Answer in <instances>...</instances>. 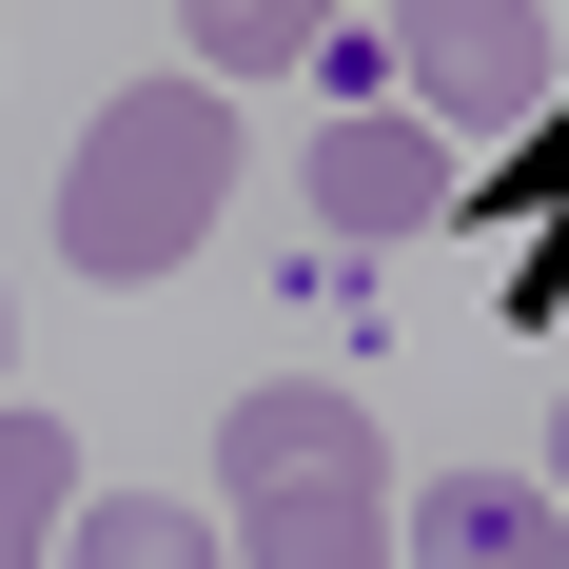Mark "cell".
Segmentation results:
<instances>
[{"instance_id":"obj_1","label":"cell","mask_w":569,"mask_h":569,"mask_svg":"<svg viewBox=\"0 0 569 569\" xmlns=\"http://www.w3.org/2000/svg\"><path fill=\"white\" fill-rule=\"evenodd\" d=\"M236 217V99L217 79H138V99H99V138L59 158V256L79 276H177L197 236Z\"/></svg>"},{"instance_id":"obj_2","label":"cell","mask_w":569,"mask_h":569,"mask_svg":"<svg viewBox=\"0 0 569 569\" xmlns=\"http://www.w3.org/2000/svg\"><path fill=\"white\" fill-rule=\"evenodd\" d=\"M393 79H412V118H432V138H511L569 59H550V20H530V0H393Z\"/></svg>"},{"instance_id":"obj_3","label":"cell","mask_w":569,"mask_h":569,"mask_svg":"<svg viewBox=\"0 0 569 569\" xmlns=\"http://www.w3.org/2000/svg\"><path fill=\"white\" fill-rule=\"evenodd\" d=\"M452 197H471V158L412 99H335V118H315V217H335V236H432Z\"/></svg>"},{"instance_id":"obj_4","label":"cell","mask_w":569,"mask_h":569,"mask_svg":"<svg viewBox=\"0 0 569 569\" xmlns=\"http://www.w3.org/2000/svg\"><path fill=\"white\" fill-rule=\"evenodd\" d=\"M217 550H236V569H393V452H315V471H256Z\"/></svg>"},{"instance_id":"obj_5","label":"cell","mask_w":569,"mask_h":569,"mask_svg":"<svg viewBox=\"0 0 569 569\" xmlns=\"http://www.w3.org/2000/svg\"><path fill=\"white\" fill-rule=\"evenodd\" d=\"M393 569H569V511L550 471H432V491H393Z\"/></svg>"},{"instance_id":"obj_6","label":"cell","mask_w":569,"mask_h":569,"mask_svg":"<svg viewBox=\"0 0 569 569\" xmlns=\"http://www.w3.org/2000/svg\"><path fill=\"white\" fill-rule=\"evenodd\" d=\"M315 452H373V412H353V393H315V373L217 412V491H256V471H315Z\"/></svg>"},{"instance_id":"obj_7","label":"cell","mask_w":569,"mask_h":569,"mask_svg":"<svg viewBox=\"0 0 569 569\" xmlns=\"http://www.w3.org/2000/svg\"><path fill=\"white\" fill-rule=\"evenodd\" d=\"M197 20V79H315L335 59V0H177Z\"/></svg>"},{"instance_id":"obj_8","label":"cell","mask_w":569,"mask_h":569,"mask_svg":"<svg viewBox=\"0 0 569 569\" xmlns=\"http://www.w3.org/2000/svg\"><path fill=\"white\" fill-rule=\"evenodd\" d=\"M79 530V432L59 412H0V569H40Z\"/></svg>"},{"instance_id":"obj_9","label":"cell","mask_w":569,"mask_h":569,"mask_svg":"<svg viewBox=\"0 0 569 569\" xmlns=\"http://www.w3.org/2000/svg\"><path fill=\"white\" fill-rule=\"evenodd\" d=\"M59 569H236L217 530L177 511V491H79V530H59Z\"/></svg>"},{"instance_id":"obj_10","label":"cell","mask_w":569,"mask_h":569,"mask_svg":"<svg viewBox=\"0 0 569 569\" xmlns=\"http://www.w3.org/2000/svg\"><path fill=\"white\" fill-rule=\"evenodd\" d=\"M550 511H569V393H550Z\"/></svg>"}]
</instances>
